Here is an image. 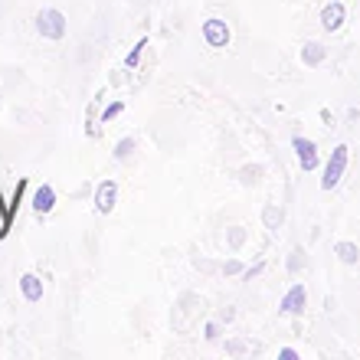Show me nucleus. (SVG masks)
<instances>
[{"label": "nucleus", "mask_w": 360, "mask_h": 360, "mask_svg": "<svg viewBox=\"0 0 360 360\" xmlns=\"http://www.w3.org/2000/svg\"><path fill=\"white\" fill-rule=\"evenodd\" d=\"M53 207H56V190L49 187V184H43V187L33 193V210L43 217V213H49Z\"/></svg>", "instance_id": "nucleus-8"}, {"label": "nucleus", "mask_w": 360, "mask_h": 360, "mask_svg": "<svg viewBox=\"0 0 360 360\" xmlns=\"http://www.w3.org/2000/svg\"><path fill=\"white\" fill-rule=\"evenodd\" d=\"M20 292H23L27 302H39V298H43V282H39L37 275H23V278H20Z\"/></svg>", "instance_id": "nucleus-9"}, {"label": "nucleus", "mask_w": 360, "mask_h": 360, "mask_svg": "<svg viewBox=\"0 0 360 360\" xmlns=\"http://www.w3.org/2000/svg\"><path fill=\"white\" fill-rule=\"evenodd\" d=\"M344 167H347V144H338L331 151V161H328V167H324V177H321V187L324 190H334L338 184H341L344 177Z\"/></svg>", "instance_id": "nucleus-2"}, {"label": "nucleus", "mask_w": 360, "mask_h": 360, "mask_svg": "<svg viewBox=\"0 0 360 360\" xmlns=\"http://www.w3.org/2000/svg\"><path fill=\"white\" fill-rule=\"evenodd\" d=\"M338 256H341V262H347V266H354L360 259V249L354 246V243H338Z\"/></svg>", "instance_id": "nucleus-11"}, {"label": "nucleus", "mask_w": 360, "mask_h": 360, "mask_svg": "<svg viewBox=\"0 0 360 360\" xmlns=\"http://www.w3.org/2000/svg\"><path fill=\"white\" fill-rule=\"evenodd\" d=\"M304 302H308V295H304V285H295L292 292L282 298V311H285V314H302V311H304Z\"/></svg>", "instance_id": "nucleus-7"}, {"label": "nucleus", "mask_w": 360, "mask_h": 360, "mask_svg": "<svg viewBox=\"0 0 360 360\" xmlns=\"http://www.w3.org/2000/svg\"><path fill=\"white\" fill-rule=\"evenodd\" d=\"M131 148H134V141L128 138V141L118 144V151H115V158H128V154H131Z\"/></svg>", "instance_id": "nucleus-13"}, {"label": "nucleus", "mask_w": 360, "mask_h": 360, "mask_svg": "<svg viewBox=\"0 0 360 360\" xmlns=\"http://www.w3.org/2000/svg\"><path fill=\"white\" fill-rule=\"evenodd\" d=\"M37 30H39V37H46V39H63L66 37V17H63L56 7L39 10L37 13Z\"/></svg>", "instance_id": "nucleus-1"}, {"label": "nucleus", "mask_w": 360, "mask_h": 360, "mask_svg": "<svg viewBox=\"0 0 360 360\" xmlns=\"http://www.w3.org/2000/svg\"><path fill=\"white\" fill-rule=\"evenodd\" d=\"M302 59L308 63V66H318V63L324 59V46L321 43H308V46L302 49Z\"/></svg>", "instance_id": "nucleus-10"}, {"label": "nucleus", "mask_w": 360, "mask_h": 360, "mask_svg": "<svg viewBox=\"0 0 360 360\" xmlns=\"http://www.w3.org/2000/svg\"><path fill=\"white\" fill-rule=\"evenodd\" d=\"M292 148H295V154H298V161H302L304 171H314V167H318V148H314V141H308V138H295Z\"/></svg>", "instance_id": "nucleus-4"}, {"label": "nucleus", "mask_w": 360, "mask_h": 360, "mask_svg": "<svg viewBox=\"0 0 360 360\" xmlns=\"http://www.w3.org/2000/svg\"><path fill=\"white\" fill-rule=\"evenodd\" d=\"M122 108H124V105H122V102H115V105H108V108H105V115H102V118H105V122H108V118H115V115L122 112Z\"/></svg>", "instance_id": "nucleus-14"}, {"label": "nucleus", "mask_w": 360, "mask_h": 360, "mask_svg": "<svg viewBox=\"0 0 360 360\" xmlns=\"http://www.w3.org/2000/svg\"><path fill=\"white\" fill-rule=\"evenodd\" d=\"M148 46V39H141V43H138V46L131 49V53H128V59H124V66H134V63H138V56H141V49Z\"/></svg>", "instance_id": "nucleus-12"}, {"label": "nucleus", "mask_w": 360, "mask_h": 360, "mask_svg": "<svg viewBox=\"0 0 360 360\" xmlns=\"http://www.w3.org/2000/svg\"><path fill=\"white\" fill-rule=\"evenodd\" d=\"M115 200H118V187H115L112 180H105L102 187H98V193H95V207H98V213H112Z\"/></svg>", "instance_id": "nucleus-6"}, {"label": "nucleus", "mask_w": 360, "mask_h": 360, "mask_svg": "<svg viewBox=\"0 0 360 360\" xmlns=\"http://www.w3.org/2000/svg\"><path fill=\"white\" fill-rule=\"evenodd\" d=\"M321 27L328 30V33H338V30L344 27V4L341 0H331V4L321 10Z\"/></svg>", "instance_id": "nucleus-5"}, {"label": "nucleus", "mask_w": 360, "mask_h": 360, "mask_svg": "<svg viewBox=\"0 0 360 360\" xmlns=\"http://www.w3.org/2000/svg\"><path fill=\"white\" fill-rule=\"evenodd\" d=\"M203 39H207V46H213V49L229 46V27L223 20H207V23H203Z\"/></svg>", "instance_id": "nucleus-3"}]
</instances>
